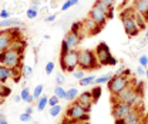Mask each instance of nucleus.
I'll use <instances>...</instances> for the list:
<instances>
[{
  "label": "nucleus",
  "mask_w": 148,
  "mask_h": 124,
  "mask_svg": "<svg viewBox=\"0 0 148 124\" xmlns=\"http://www.w3.org/2000/svg\"><path fill=\"white\" fill-rule=\"evenodd\" d=\"M56 19H57V13H54V14H47L46 17H44V23H53Z\"/></svg>",
  "instance_id": "37998d69"
},
{
  "label": "nucleus",
  "mask_w": 148,
  "mask_h": 124,
  "mask_svg": "<svg viewBox=\"0 0 148 124\" xmlns=\"http://www.w3.org/2000/svg\"><path fill=\"white\" fill-rule=\"evenodd\" d=\"M9 96H12V89L7 87L4 83H0V97L4 100V99L9 97Z\"/></svg>",
  "instance_id": "bb28decb"
},
{
  "label": "nucleus",
  "mask_w": 148,
  "mask_h": 124,
  "mask_svg": "<svg viewBox=\"0 0 148 124\" xmlns=\"http://www.w3.org/2000/svg\"><path fill=\"white\" fill-rule=\"evenodd\" d=\"M12 17V12H9L7 9H1L0 10V19L4 20V19H10Z\"/></svg>",
  "instance_id": "58836bf2"
},
{
  "label": "nucleus",
  "mask_w": 148,
  "mask_h": 124,
  "mask_svg": "<svg viewBox=\"0 0 148 124\" xmlns=\"http://www.w3.org/2000/svg\"><path fill=\"white\" fill-rule=\"evenodd\" d=\"M33 76V67L32 66H21V77L24 80H29Z\"/></svg>",
  "instance_id": "393cba45"
},
{
  "label": "nucleus",
  "mask_w": 148,
  "mask_h": 124,
  "mask_svg": "<svg viewBox=\"0 0 148 124\" xmlns=\"http://www.w3.org/2000/svg\"><path fill=\"white\" fill-rule=\"evenodd\" d=\"M81 23H83V29H84V32H86L88 36H94V34H97V33H100V32L103 30V27H101L98 23H95L90 16H87Z\"/></svg>",
  "instance_id": "9b49d317"
},
{
  "label": "nucleus",
  "mask_w": 148,
  "mask_h": 124,
  "mask_svg": "<svg viewBox=\"0 0 148 124\" xmlns=\"http://www.w3.org/2000/svg\"><path fill=\"white\" fill-rule=\"evenodd\" d=\"M0 104H3V99L1 97H0Z\"/></svg>",
  "instance_id": "69168bd1"
},
{
  "label": "nucleus",
  "mask_w": 148,
  "mask_h": 124,
  "mask_svg": "<svg viewBox=\"0 0 148 124\" xmlns=\"http://www.w3.org/2000/svg\"><path fill=\"white\" fill-rule=\"evenodd\" d=\"M38 13H40V14H44V16L50 14V6H41V7L38 9Z\"/></svg>",
  "instance_id": "a19ab883"
},
{
  "label": "nucleus",
  "mask_w": 148,
  "mask_h": 124,
  "mask_svg": "<svg viewBox=\"0 0 148 124\" xmlns=\"http://www.w3.org/2000/svg\"><path fill=\"white\" fill-rule=\"evenodd\" d=\"M130 83H131V79L123 76V74H114L110 79V81L107 83V86H108V91L111 93V96H114L118 91L125 89Z\"/></svg>",
  "instance_id": "39448f33"
},
{
  "label": "nucleus",
  "mask_w": 148,
  "mask_h": 124,
  "mask_svg": "<svg viewBox=\"0 0 148 124\" xmlns=\"http://www.w3.org/2000/svg\"><path fill=\"white\" fill-rule=\"evenodd\" d=\"M50 7H53V9H54V7H57V1H56V0H53V1L50 3Z\"/></svg>",
  "instance_id": "864d4df0"
},
{
  "label": "nucleus",
  "mask_w": 148,
  "mask_h": 124,
  "mask_svg": "<svg viewBox=\"0 0 148 124\" xmlns=\"http://www.w3.org/2000/svg\"><path fill=\"white\" fill-rule=\"evenodd\" d=\"M138 63H140V66H143V67H148V56L147 54L140 56V57H138Z\"/></svg>",
  "instance_id": "f704fd0d"
},
{
  "label": "nucleus",
  "mask_w": 148,
  "mask_h": 124,
  "mask_svg": "<svg viewBox=\"0 0 148 124\" xmlns=\"http://www.w3.org/2000/svg\"><path fill=\"white\" fill-rule=\"evenodd\" d=\"M64 39H66L70 50H73V49H77L80 46V43L83 41V34L78 33V32H69Z\"/></svg>",
  "instance_id": "f8f14e48"
},
{
  "label": "nucleus",
  "mask_w": 148,
  "mask_h": 124,
  "mask_svg": "<svg viewBox=\"0 0 148 124\" xmlns=\"http://www.w3.org/2000/svg\"><path fill=\"white\" fill-rule=\"evenodd\" d=\"M145 16V19H147V21H148V12H147V14H144Z\"/></svg>",
  "instance_id": "0e129e2a"
},
{
  "label": "nucleus",
  "mask_w": 148,
  "mask_h": 124,
  "mask_svg": "<svg viewBox=\"0 0 148 124\" xmlns=\"http://www.w3.org/2000/svg\"><path fill=\"white\" fill-rule=\"evenodd\" d=\"M57 104H60V99H58L56 94L50 96V97H49V107H54V106H57Z\"/></svg>",
  "instance_id": "72a5a7b5"
},
{
  "label": "nucleus",
  "mask_w": 148,
  "mask_h": 124,
  "mask_svg": "<svg viewBox=\"0 0 148 124\" xmlns=\"http://www.w3.org/2000/svg\"><path fill=\"white\" fill-rule=\"evenodd\" d=\"M54 94L60 99V100H66V94H67V90L64 89V86H56L54 87Z\"/></svg>",
  "instance_id": "a878e982"
},
{
  "label": "nucleus",
  "mask_w": 148,
  "mask_h": 124,
  "mask_svg": "<svg viewBox=\"0 0 148 124\" xmlns=\"http://www.w3.org/2000/svg\"><path fill=\"white\" fill-rule=\"evenodd\" d=\"M80 124H90V123H88V120H87V121H80Z\"/></svg>",
  "instance_id": "e2e57ef3"
},
{
  "label": "nucleus",
  "mask_w": 148,
  "mask_h": 124,
  "mask_svg": "<svg viewBox=\"0 0 148 124\" xmlns=\"http://www.w3.org/2000/svg\"><path fill=\"white\" fill-rule=\"evenodd\" d=\"M92 6H97V7H98V9H101L104 13H107L108 19H112V16H114V9H110V7H108L106 3H103L101 0H95Z\"/></svg>",
  "instance_id": "6ab92c4d"
},
{
  "label": "nucleus",
  "mask_w": 148,
  "mask_h": 124,
  "mask_svg": "<svg viewBox=\"0 0 148 124\" xmlns=\"http://www.w3.org/2000/svg\"><path fill=\"white\" fill-rule=\"evenodd\" d=\"M101 1H103V3H106L110 9H114V6H115V1H117V0H101Z\"/></svg>",
  "instance_id": "de8ad7c7"
},
{
  "label": "nucleus",
  "mask_w": 148,
  "mask_h": 124,
  "mask_svg": "<svg viewBox=\"0 0 148 124\" xmlns=\"http://www.w3.org/2000/svg\"><path fill=\"white\" fill-rule=\"evenodd\" d=\"M61 124H80V121H75V120H71V118L64 117V118H63V121H61Z\"/></svg>",
  "instance_id": "a18cd8bd"
},
{
  "label": "nucleus",
  "mask_w": 148,
  "mask_h": 124,
  "mask_svg": "<svg viewBox=\"0 0 148 124\" xmlns=\"http://www.w3.org/2000/svg\"><path fill=\"white\" fill-rule=\"evenodd\" d=\"M94 52H95L97 61H98L100 66H115V64L118 63L117 59L111 54V50H110V47H108V44L104 43V41L98 43Z\"/></svg>",
  "instance_id": "7ed1b4c3"
},
{
  "label": "nucleus",
  "mask_w": 148,
  "mask_h": 124,
  "mask_svg": "<svg viewBox=\"0 0 148 124\" xmlns=\"http://www.w3.org/2000/svg\"><path fill=\"white\" fill-rule=\"evenodd\" d=\"M26 16H27V19H30V20L36 19L38 16V9H36V7H27L26 9Z\"/></svg>",
  "instance_id": "cd10ccee"
},
{
  "label": "nucleus",
  "mask_w": 148,
  "mask_h": 124,
  "mask_svg": "<svg viewBox=\"0 0 148 124\" xmlns=\"http://www.w3.org/2000/svg\"><path fill=\"white\" fill-rule=\"evenodd\" d=\"M134 7H128V9H124L121 13H120V19H121V23H123V27H124V32L128 37H137L140 34V27L135 21L134 17Z\"/></svg>",
  "instance_id": "f257e3e1"
},
{
  "label": "nucleus",
  "mask_w": 148,
  "mask_h": 124,
  "mask_svg": "<svg viewBox=\"0 0 148 124\" xmlns=\"http://www.w3.org/2000/svg\"><path fill=\"white\" fill-rule=\"evenodd\" d=\"M132 108H134V107L128 106V104H125V103H115V104H112L111 114H112L114 120H123Z\"/></svg>",
  "instance_id": "6e6552de"
},
{
  "label": "nucleus",
  "mask_w": 148,
  "mask_h": 124,
  "mask_svg": "<svg viewBox=\"0 0 148 124\" xmlns=\"http://www.w3.org/2000/svg\"><path fill=\"white\" fill-rule=\"evenodd\" d=\"M84 76H86V73H84V70H81V69H80V70H74L73 71V77L75 79V80H81Z\"/></svg>",
  "instance_id": "e433bc0d"
},
{
  "label": "nucleus",
  "mask_w": 148,
  "mask_h": 124,
  "mask_svg": "<svg viewBox=\"0 0 148 124\" xmlns=\"http://www.w3.org/2000/svg\"><path fill=\"white\" fill-rule=\"evenodd\" d=\"M43 39H44V40H49V39H50V34H44L43 36Z\"/></svg>",
  "instance_id": "bf43d9fd"
},
{
  "label": "nucleus",
  "mask_w": 148,
  "mask_h": 124,
  "mask_svg": "<svg viewBox=\"0 0 148 124\" xmlns=\"http://www.w3.org/2000/svg\"><path fill=\"white\" fill-rule=\"evenodd\" d=\"M73 7V4H71V1L70 0H66L63 4H61V12H67L69 9H71Z\"/></svg>",
  "instance_id": "79ce46f5"
},
{
  "label": "nucleus",
  "mask_w": 148,
  "mask_h": 124,
  "mask_svg": "<svg viewBox=\"0 0 148 124\" xmlns=\"http://www.w3.org/2000/svg\"><path fill=\"white\" fill-rule=\"evenodd\" d=\"M88 16L95 21V23H98L101 27H104L106 24H107V21H108V16H107V13H104L101 9H98L97 6H92L91 10L88 12Z\"/></svg>",
  "instance_id": "9d476101"
},
{
  "label": "nucleus",
  "mask_w": 148,
  "mask_h": 124,
  "mask_svg": "<svg viewBox=\"0 0 148 124\" xmlns=\"http://www.w3.org/2000/svg\"><path fill=\"white\" fill-rule=\"evenodd\" d=\"M67 52H70V47H69V44H67L66 39H63V41H61V44H60V56L66 54Z\"/></svg>",
  "instance_id": "473e14b6"
},
{
  "label": "nucleus",
  "mask_w": 148,
  "mask_h": 124,
  "mask_svg": "<svg viewBox=\"0 0 148 124\" xmlns=\"http://www.w3.org/2000/svg\"><path fill=\"white\" fill-rule=\"evenodd\" d=\"M70 1H71L73 6H77V4H78V0H70Z\"/></svg>",
  "instance_id": "4d7b16f0"
},
{
  "label": "nucleus",
  "mask_w": 148,
  "mask_h": 124,
  "mask_svg": "<svg viewBox=\"0 0 148 124\" xmlns=\"http://www.w3.org/2000/svg\"><path fill=\"white\" fill-rule=\"evenodd\" d=\"M12 41H13V37L9 33V30H7V29H6V30H1V32H0V53L6 52V50L10 47Z\"/></svg>",
  "instance_id": "ddd939ff"
},
{
  "label": "nucleus",
  "mask_w": 148,
  "mask_h": 124,
  "mask_svg": "<svg viewBox=\"0 0 148 124\" xmlns=\"http://www.w3.org/2000/svg\"><path fill=\"white\" fill-rule=\"evenodd\" d=\"M30 7H36V9H40L41 7V0H32V4Z\"/></svg>",
  "instance_id": "49530a36"
},
{
  "label": "nucleus",
  "mask_w": 148,
  "mask_h": 124,
  "mask_svg": "<svg viewBox=\"0 0 148 124\" xmlns=\"http://www.w3.org/2000/svg\"><path fill=\"white\" fill-rule=\"evenodd\" d=\"M20 96H21V101H24V103H29V104L36 103V100H34L33 94L30 93V90L27 89V87H24V89L20 91Z\"/></svg>",
  "instance_id": "a211bd4d"
},
{
  "label": "nucleus",
  "mask_w": 148,
  "mask_h": 124,
  "mask_svg": "<svg viewBox=\"0 0 148 124\" xmlns=\"http://www.w3.org/2000/svg\"><path fill=\"white\" fill-rule=\"evenodd\" d=\"M147 118H148V116H147Z\"/></svg>",
  "instance_id": "774afa93"
},
{
  "label": "nucleus",
  "mask_w": 148,
  "mask_h": 124,
  "mask_svg": "<svg viewBox=\"0 0 148 124\" xmlns=\"http://www.w3.org/2000/svg\"><path fill=\"white\" fill-rule=\"evenodd\" d=\"M13 77V71H12V67H7L4 64H0V83H4L7 80H10Z\"/></svg>",
  "instance_id": "2eb2a0df"
},
{
  "label": "nucleus",
  "mask_w": 148,
  "mask_h": 124,
  "mask_svg": "<svg viewBox=\"0 0 148 124\" xmlns=\"http://www.w3.org/2000/svg\"><path fill=\"white\" fill-rule=\"evenodd\" d=\"M135 73H137L138 76H144V77H145V67H143V66L138 64V67L135 69Z\"/></svg>",
  "instance_id": "c03bdc74"
},
{
  "label": "nucleus",
  "mask_w": 148,
  "mask_h": 124,
  "mask_svg": "<svg viewBox=\"0 0 148 124\" xmlns=\"http://www.w3.org/2000/svg\"><path fill=\"white\" fill-rule=\"evenodd\" d=\"M75 103H77L78 106L83 107L86 111H88V113H90L92 104H94V99H92L91 91H83V93H80V94H78V97L75 99Z\"/></svg>",
  "instance_id": "1a4fd4ad"
},
{
  "label": "nucleus",
  "mask_w": 148,
  "mask_h": 124,
  "mask_svg": "<svg viewBox=\"0 0 148 124\" xmlns=\"http://www.w3.org/2000/svg\"><path fill=\"white\" fill-rule=\"evenodd\" d=\"M144 39H145V40L148 41V27L145 29V34H144Z\"/></svg>",
  "instance_id": "6e6d98bb"
},
{
  "label": "nucleus",
  "mask_w": 148,
  "mask_h": 124,
  "mask_svg": "<svg viewBox=\"0 0 148 124\" xmlns=\"http://www.w3.org/2000/svg\"><path fill=\"white\" fill-rule=\"evenodd\" d=\"M33 124H40V123H37V121H34V123H33Z\"/></svg>",
  "instance_id": "338daca9"
},
{
  "label": "nucleus",
  "mask_w": 148,
  "mask_h": 124,
  "mask_svg": "<svg viewBox=\"0 0 148 124\" xmlns=\"http://www.w3.org/2000/svg\"><path fill=\"white\" fill-rule=\"evenodd\" d=\"M60 113H61V106H60V104H57V106H54V107H50V111H49L50 117H57Z\"/></svg>",
  "instance_id": "7c9ffc66"
},
{
  "label": "nucleus",
  "mask_w": 148,
  "mask_h": 124,
  "mask_svg": "<svg viewBox=\"0 0 148 124\" xmlns=\"http://www.w3.org/2000/svg\"><path fill=\"white\" fill-rule=\"evenodd\" d=\"M60 67L63 71L73 73L75 69H78V50L73 49L66 54L60 56Z\"/></svg>",
  "instance_id": "20e7f679"
},
{
  "label": "nucleus",
  "mask_w": 148,
  "mask_h": 124,
  "mask_svg": "<svg viewBox=\"0 0 148 124\" xmlns=\"http://www.w3.org/2000/svg\"><path fill=\"white\" fill-rule=\"evenodd\" d=\"M92 94V99H94V103H97L98 101V99L101 97V93H103V90H101V86H95L92 90H90Z\"/></svg>",
  "instance_id": "c756f323"
},
{
  "label": "nucleus",
  "mask_w": 148,
  "mask_h": 124,
  "mask_svg": "<svg viewBox=\"0 0 148 124\" xmlns=\"http://www.w3.org/2000/svg\"><path fill=\"white\" fill-rule=\"evenodd\" d=\"M141 124H148V118H147V117H145V118L143 120V123H141Z\"/></svg>",
  "instance_id": "052dcab7"
},
{
  "label": "nucleus",
  "mask_w": 148,
  "mask_h": 124,
  "mask_svg": "<svg viewBox=\"0 0 148 124\" xmlns=\"http://www.w3.org/2000/svg\"><path fill=\"white\" fill-rule=\"evenodd\" d=\"M145 79L148 80V67H145Z\"/></svg>",
  "instance_id": "680f3d73"
},
{
  "label": "nucleus",
  "mask_w": 148,
  "mask_h": 124,
  "mask_svg": "<svg viewBox=\"0 0 148 124\" xmlns=\"http://www.w3.org/2000/svg\"><path fill=\"white\" fill-rule=\"evenodd\" d=\"M53 71H54V63H53V61H47L46 69H44V73H46V74H51Z\"/></svg>",
  "instance_id": "4c0bfd02"
},
{
  "label": "nucleus",
  "mask_w": 148,
  "mask_h": 124,
  "mask_svg": "<svg viewBox=\"0 0 148 124\" xmlns=\"http://www.w3.org/2000/svg\"><path fill=\"white\" fill-rule=\"evenodd\" d=\"M20 23H23L21 20H18L16 17H10V19H4L0 21V29H10V27H14L18 26Z\"/></svg>",
  "instance_id": "f3484780"
},
{
  "label": "nucleus",
  "mask_w": 148,
  "mask_h": 124,
  "mask_svg": "<svg viewBox=\"0 0 148 124\" xmlns=\"http://www.w3.org/2000/svg\"><path fill=\"white\" fill-rule=\"evenodd\" d=\"M33 111H34L33 106H32V104H29V107L26 108V113H29V114H33Z\"/></svg>",
  "instance_id": "3c124183"
},
{
  "label": "nucleus",
  "mask_w": 148,
  "mask_h": 124,
  "mask_svg": "<svg viewBox=\"0 0 148 124\" xmlns=\"http://www.w3.org/2000/svg\"><path fill=\"white\" fill-rule=\"evenodd\" d=\"M97 67H100L98 61H97V56L94 50L90 49H81L78 50V69L81 70H95Z\"/></svg>",
  "instance_id": "f03ea898"
},
{
  "label": "nucleus",
  "mask_w": 148,
  "mask_h": 124,
  "mask_svg": "<svg viewBox=\"0 0 148 124\" xmlns=\"http://www.w3.org/2000/svg\"><path fill=\"white\" fill-rule=\"evenodd\" d=\"M26 41L21 39V37H18V39H14L13 41H12V44H10V47L9 49H13V50H16L20 54H24V50H26Z\"/></svg>",
  "instance_id": "dca6fc26"
},
{
  "label": "nucleus",
  "mask_w": 148,
  "mask_h": 124,
  "mask_svg": "<svg viewBox=\"0 0 148 124\" xmlns=\"http://www.w3.org/2000/svg\"><path fill=\"white\" fill-rule=\"evenodd\" d=\"M143 120H144V118H143V116H141V117H137V118L130 120V121H124V120H123V124H141Z\"/></svg>",
  "instance_id": "ea45409f"
},
{
  "label": "nucleus",
  "mask_w": 148,
  "mask_h": 124,
  "mask_svg": "<svg viewBox=\"0 0 148 124\" xmlns=\"http://www.w3.org/2000/svg\"><path fill=\"white\" fill-rule=\"evenodd\" d=\"M43 90H44V86H43V84H37L36 87H34V90H33L32 94H33V97H34L36 101L43 96Z\"/></svg>",
  "instance_id": "c85d7f7f"
},
{
  "label": "nucleus",
  "mask_w": 148,
  "mask_h": 124,
  "mask_svg": "<svg viewBox=\"0 0 148 124\" xmlns=\"http://www.w3.org/2000/svg\"><path fill=\"white\" fill-rule=\"evenodd\" d=\"M132 7H134V10H135L137 13L147 14V12H148V0H134Z\"/></svg>",
  "instance_id": "4468645a"
},
{
  "label": "nucleus",
  "mask_w": 148,
  "mask_h": 124,
  "mask_svg": "<svg viewBox=\"0 0 148 124\" xmlns=\"http://www.w3.org/2000/svg\"><path fill=\"white\" fill-rule=\"evenodd\" d=\"M36 104H37V110H38V111H44V108L49 106V96L43 94L36 101Z\"/></svg>",
  "instance_id": "4be33fe9"
},
{
  "label": "nucleus",
  "mask_w": 148,
  "mask_h": 124,
  "mask_svg": "<svg viewBox=\"0 0 148 124\" xmlns=\"http://www.w3.org/2000/svg\"><path fill=\"white\" fill-rule=\"evenodd\" d=\"M134 17H135V21H137V24H138V27H140V30H145L147 29V19L144 14H141V13H137V12H134Z\"/></svg>",
  "instance_id": "aec40b11"
},
{
  "label": "nucleus",
  "mask_w": 148,
  "mask_h": 124,
  "mask_svg": "<svg viewBox=\"0 0 148 124\" xmlns=\"http://www.w3.org/2000/svg\"><path fill=\"white\" fill-rule=\"evenodd\" d=\"M67 118H71V120H75V121H87L88 120V111H86L81 106H78L75 101L71 103L70 106L67 107L66 110V116Z\"/></svg>",
  "instance_id": "423d86ee"
},
{
  "label": "nucleus",
  "mask_w": 148,
  "mask_h": 124,
  "mask_svg": "<svg viewBox=\"0 0 148 124\" xmlns=\"http://www.w3.org/2000/svg\"><path fill=\"white\" fill-rule=\"evenodd\" d=\"M6 113L3 111V110H0V120H3V118H6V116H4Z\"/></svg>",
  "instance_id": "603ef678"
},
{
  "label": "nucleus",
  "mask_w": 148,
  "mask_h": 124,
  "mask_svg": "<svg viewBox=\"0 0 148 124\" xmlns=\"http://www.w3.org/2000/svg\"><path fill=\"white\" fill-rule=\"evenodd\" d=\"M114 76V73H107V74H103V76H100V77H95V80H94V84L95 86H101V84H107L108 81H110V79Z\"/></svg>",
  "instance_id": "412c9836"
},
{
  "label": "nucleus",
  "mask_w": 148,
  "mask_h": 124,
  "mask_svg": "<svg viewBox=\"0 0 148 124\" xmlns=\"http://www.w3.org/2000/svg\"><path fill=\"white\" fill-rule=\"evenodd\" d=\"M123 76H125V77H128L130 79V76H131V69H124V71H123Z\"/></svg>",
  "instance_id": "09e8293b"
},
{
  "label": "nucleus",
  "mask_w": 148,
  "mask_h": 124,
  "mask_svg": "<svg viewBox=\"0 0 148 124\" xmlns=\"http://www.w3.org/2000/svg\"><path fill=\"white\" fill-rule=\"evenodd\" d=\"M26 86H27V80H23V81H21V87L24 89Z\"/></svg>",
  "instance_id": "5fc2aeb1"
},
{
  "label": "nucleus",
  "mask_w": 148,
  "mask_h": 124,
  "mask_svg": "<svg viewBox=\"0 0 148 124\" xmlns=\"http://www.w3.org/2000/svg\"><path fill=\"white\" fill-rule=\"evenodd\" d=\"M0 124H9V123H7V118H3V120H0Z\"/></svg>",
  "instance_id": "13d9d810"
},
{
  "label": "nucleus",
  "mask_w": 148,
  "mask_h": 124,
  "mask_svg": "<svg viewBox=\"0 0 148 124\" xmlns=\"http://www.w3.org/2000/svg\"><path fill=\"white\" fill-rule=\"evenodd\" d=\"M94 80H95V76H84L81 80H78V84L81 87H87V86L94 84Z\"/></svg>",
  "instance_id": "b1692460"
},
{
  "label": "nucleus",
  "mask_w": 148,
  "mask_h": 124,
  "mask_svg": "<svg viewBox=\"0 0 148 124\" xmlns=\"http://www.w3.org/2000/svg\"><path fill=\"white\" fill-rule=\"evenodd\" d=\"M56 86H64V83H66V79H64V76H61L60 73L56 76Z\"/></svg>",
  "instance_id": "c9c22d12"
},
{
  "label": "nucleus",
  "mask_w": 148,
  "mask_h": 124,
  "mask_svg": "<svg viewBox=\"0 0 148 124\" xmlns=\"http://www.w3.org/2000/svg\"><path fill=\"white\" fill-rule=\"evenodd\" d=\"M13 100H14V103H20L21 101V96L20 94H14L13 96Z\"/></svg>",
  "instance_id": "8fccbe9b"
},
{
  "label": "nucleus",
  "mask_w": 148,
  "mask_h": 124,
  "mask_svg": "<svg viewBox=\"0 0 148 124\" xmlns=\"http://www.w3.org/2000/svg\"><path fill=\"white\" fill-rule=\"evenodd\" d=\"M3 64L7 67H21L23 63V54H20L18 52L13 50V49H7L6 52H3Z\"/></svg>",
  "instance_id": "0eeeda50"
},
{
  "label": "nucleus",
  "mask_w": 148,
  "mask_h": 124,
  "mask_svg": "<svg viewBox=\"0 0 148 124\" xmlns=\"http://www.w3.org/2000/svg\"><path fill=\"white\" fill-rule=\"evenodd\" d=\"M18 120L21 121V123H30L33 118H32V114H29V113H21L20 116H18Z\"/></svg>",
  "instance_id": "2f4dec72"
},
{
  "label": "nucleus",
  "mask_w": 148,
  "mask_h": 124,
  "mask_svg": "<svg viewBox=\"0 0 148 124\" xmlns=\"http://www.w3.org/2000/svg\"><path fill=\"white\" fill-rule=\"evenodd\" d=\"M78 90L75 89V87H70V89L67 90V94H66V100L67 101H75V99L78 97Z\"/></svg>",
  "instance_id": "5701e85b"
}]
</instances>
